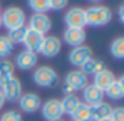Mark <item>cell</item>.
<instances>
[{
	"label": "cell",
	"instance_id": "9",
	"mask_svg": "<svg viewBox=\"0 0 124 121\" xmlns=\"http://www.w3.org/2000/svg\"><path fill=\"white\" fill-rule=\"evenodd\" d=\"M18 102H19V108L26 114L37 112L41 108V98L35 92H26V93L21 95Z\"/></svg>",
	"mask_w": 124,
	"mask_h": 121
},
{
	"label": "cell",
	"instance_id": "22",
	"mask_svg": "<svg viewBox=\"0 0 124 121\" xmlns=\"http://www.w3.org/2000/svg\"><path fill=\"white\" fill-rule=\"evenodd\" d=\"M60 101H61V106H63V112H64V114H69V115H70V114L78 108V105L80 104L79 96L75 95V93H72V95H64V98L60 99Z\"/></svg>",
	"mask_w": 124,
	"mask_h": 121
},
{
	"label": "cell",
	"instance_id": "26",
	"mask_svg": "<svg viewBox=\"0 0 124 121\" xmlns=\"http://www.w3.org/2000/svg\"><path fill=\"white\" fill-rule=\"evenodd\" d=\"M13 51V44L8 35H0V58H8Z\"/></svg>",
	"mask_w": 124,
	"mask_h": 121
},
{
	"label": "cell",
	"instance_id": "25",
	"mask_svg": "<svg viewBox=\"0 0 124 121\" xmlns=\"http://www.w3.org/2000/svg\"><path fill=\"white\" fill-rule=\"evenodd\" d=\"M28 6L34 13H47L50 10V0H28Z\"/></svg>",
	"mask_w": 124,
	"mask_h": 121
},
{
	"label": "cell",
	"instance_id": "21",
	"mask_svg": "<svg viewBox=\"0 0 124 121\" xmlns=\"http://www.w3.org/2000/svg\"><path fill=\"white\" fill-rule=\"evenodd\" d=\"M73 121H92V115H91V106L86 105L85 102H80L78 105V108L70 114Z\"/></svg>",
	"mask_w": 124,
	"mask_h": 121
},
{
	"label": "cell",
	"instance_id": "13",
	"mask_svg": "<svg viewBox=\"0 0 124 121\" xmlns=\"http://www.w3.org/2000/svg\"><path fill=\"white\" fill-rule=\"evenodd\" d=\"M63 38L66 44L72 47H79V45H83L86 39V31L85 28H66Z\"/></svg>",
	"mask_w": 124,
	"mask_h": 121
},
{
	"label": "cell",
	"instance_id": "34",
	"mask_svg": "<svg viewBox=\"0 0 124 121\" xmlns=\"http://www.w3.org/2000/svg\"><path fill=\"white\" fill-rule=\"evenodd\" d=\"M54 121H63V120H54Z\"/></svg>",
	"mask_w": 124,
	"mask_h": 121
},
{
	"label": "cell",
	"instance_id": "36",
	"mask_svg": "<svg viewBox=\"0 0 124 121\" xmlns=\"http://www.w3.org/2000/svg\"><path fill=\"white\" fill-rule=\"evenodd\" d=\"M0 10H2V8H0Z\"/></svg>",
	"mask_w": 124,
	"mask_h": 121
},
{
	"label": "cell",
	"instance_id": "1",
	"mask_svg": "<svg viewBox=\"0 0 124 121\" xmlns=\"http://www.w3.org/2000/svg\"><path fill=\"white\" fill-rule=\"evenodd\" d=\"M85 18H86V25L91 26H104L111 22L112 19V12L108 6L102 5H93L88 9H85Z\"/></svg>",
	"mask_w": 124,
	"mask_h": 121
},
{
	"label": "cell",
	"instance_id": "27",
	"mask_svg": "<svg viewBox=\"0 0 124 121\" xmlns=\"http://www.w3.org/2000/svg\"><path fill=\"white\" fill-rule=\"evenodd\" d=\"M0 121H22V115L16 109H8L6 112L2 114Z\"/></svg>",
	"mask_w": 124,
	"mask_h": 121
},
{
	"label": "cell",
	"instance_id": "17",
	"mask_svg": "<svg viewBox=\"0 0 124 121\" xmlns=\"http://www.w3.org/2000/svg\"><path fill=\"white\" fill-rule=\"evenodd\" d=\"M104 95H107L109 99L112 101H120L124 98V77L120 76L118 79H115L104 92Z\"/></svg>",
	"mask_w": 124,
	"mask_h": 121
},
{
	"label": "cell",
	"instance_id": "35",
	"mask_svg": "<svg viewBox=\"0 0 124 121\" xmlns=\"http://www.w3.org/2000/svg\"><path fill=\"white\" fill-rule=\"evenodd\" d=\"M0 26H2V19H0Z\"/></svg>",
	"mask_w": 124,
	"mask_h": 121
},
{
	"label": "cell",
	"instance_id": "4",
	"mask_svg": "<svg viewBox=\"0 0 124 121\" xmlns=\"http://www.w3.org/2000/svg\"><path fill=\"white\" fill-rule=\"evenodd\" d=\"M88 85V76L79 69V70H72L66 75L64 83H63V92L66 95H72L76 91H82Z\"/></svg>",
	"mask_w": 124,
	"mask_h": 121
},
{
	"label": "cell",
	"instance_id": "3",
	"mask_svg": "<svg viewBox=\"0 0 124 121\" xmlns=\"http://www.w3.org/2000/svg\"><path fill=\"white\" fill-rule=\"evenodd\" d=\"M32 79L34 83L39 88H53L58 82V75L50 66H39L32 73Z\"/></svg>",
	"mask_w": 124,
	"mask_h": 121
},
{
	"label": "cell",
	"instance_id": "5",
	"mask_svg": "<svg viewBox=\"0 0 124 121\" xmlns=\"http://www.w3.org/2000/svg\"><path fill=\"white\" fill-rule=\"evenodd\" d=\"M41 114L47 121H54V120H61V117L64 115L63 106H61V101L57 98H51L45 101L41 105Z\"/></svg>",
	"mask_w": 124,
	"mask_h": 121
},
{
	"label": "cell",
	"instance_id": "30",
	"mask_svg": "<svg viewBox=\"0 0 124 121\" xmlns=\"http://www.w3.org/2000/svg\"><path fill=\"white\" fill-rule=\"evenodd\" d=\"M118 16H120V21L124 22V6H123V5L118 8Z\"/></svg>",
	"mask_w": 124,
	"mask_h": 121
},
{
	"label": "cell",
	"instance_id": "33",
	"mask_svg": "<svg viewBox=\"0 0 124 121\" xmlns=\"http://www.w3.org/2000/svg\"><path fill=\"white\" fill-rule=\"evenodd\" d=\"M89 2H99V0H89Z\"/></svg>",
	"mask_w": 124,
	"mask_h": 121
},
{
	"label": "cell",
	"instance_id": "29",
	"mask_svg": "<svg viewBox=\"0 0 124 121\" xmlns=\"http://www.w3.org/2000/svg\"><path fill=\"white\" fill-rule=\"evenodd\" d=\"M67 5H69V0H50L51 10H63Z\"/></svg>",
	"mask_w": 124,
	"mask_h": 121
},
{
	"label": "cell",
	"instance_id": "31",
	"mask_svg": "<svg viewBox=\"0 0 124 121\" xmlns=\"http://www.w3.org/2000/svg\"><path fill=\"white\" fill-rule=\"evenodd\" d=\"M5 104H6V99H5V96H3V93H2V91H0V109L5 106Z\"/></svg>",
	"mask_w": 124,
	"mask_h": 121
},
{
	"label": "cell",
	"instance_id": "18",
	"mask_svg": "<svg viewBox=\"0 0 124 121\" xmlns=\"http://www.w3.org/2000/svg\"><path fill=\"white\" fill-rule=\"evenodd\" d=\"M112 106L108 102H99L95 105H91V115H92V121H101L105 118H109Z\"/></svg>",
	"mask_w": 124,
	"mask_h": 121
},
{
	"label": "cell",
	"instance_id": "32",
	"mask_svg": "<svg viewBox=\"0 0 124 121\" xmlns=\"http://www.w3.org/2000/svg\"><path fill=\"white\" fill-rule=\"evenodd\" d=\"M101 121H109V118H105V120H101Z\"/></svg>",
	"mask_w": 124,
	"mask_h": 121
},
{
	"label": "cell",
	"instance_id": "12",
	"mask_svg": "<svg viewBox=\"0 0 124 121\" xmlns=\"http://www.w3.org/2000/svg\"><path fill=\"white\" fill-rule=\"evenodd\" d=\"M37 63H38V54L28 50L21 51L15 58V64L21 70H31L37 66Z\"/></svg>",
	"mask_w": 124,
	"mask_h": 121
},
{
	"label": "cell",
	"instance_id": "14",
	"mask_svg": "<svg viewBox=\"0 0 124 121\" xmlns=\"http://www.w3.org/2000/svg\"><path fill=\"white\" fill-rule=\"evenodd\" d=\"M82 95H83V101L86 105H95V104H99L104 101V91L98 89L96 86H93L92 83L86 85L83 89H82Z\"/></svg>",
	"mask_w": 124,
	"mask_h": 121
},
{
	"label": "cell",
	"instance_id": "11",
	"mask_svg": "<svg viewBox=\"0 0 124 121\" xmlns=\"http://www.w3.org/2000/svg\"><path fill=\"white\" fill-rule=\"evenodd\" d=\"M92 57V50L88 45H79V47H73L69 53V60L73 66L80 67L82 64H85L88 60Z\"/></svg>",
	"mask_w": 124,
	"mask_h": 121
},
{
	"label": "cell",
	"instance_id": "24",
	"mask_svg": "<svg viewBox=\"0 0 124 121\" xmlns=\"http://www.w3.org/2000/svg\"><path fill=\"white\" fill-rule=\"evenodd\" d=\"M109 53L112 57L121 60L124 57V37H117L111 45H109Z\"/></svg>",
	"mask_w": 124,
	"mask_h": 121
},
{
	"label": "cell",
	"instance_id": "16",
	"mask_svg": "<svg viewBox=\"0 0 124 121\" xmlns=\"http://www.w3.org/2000/svg\"><path fill=\"white\" fill-rule=\"evenodd\" d=\"M44 37L42 34L37 32V31H32V29H28L26 31V35H25V39H23V44L26 47L28 51H32V53H38L41 45H42V41H44Z\"/></svg>",
	"mask_w": 124,
	"mask_h": 121
},
{
	"label": "cell",
	"instance_id": "20",
	"mask_svg": "<svg viewBox=\"0 0 124 121\" xmlns=\"http://www.w3.org/2000/svg\"><path fill=\"white\" fill-rule=\"evenodd\" d=\"M102 69H105V64H104V61L102 60H99V58H93V57H91L88 61L85 63V64H82L80 66V70L88 76V75H96L98 72H101Z\"/></svg>",
	"mask_w": 124,
	"mask_h": 121
},
{
	"label": "cell",
	"instance_id": "7",
	"mask_svg": "<svg viewBox=\"0 0 124 121\" xmlns=\"http://www.w3.org/2000/svg\"><path fill=\"white\" fill-rule=\"evenodd\" d=\"M0 91H2L6 101L16 102V101H19V98L22 95V83H21V80L18 77L13 76L10 80H8L2 88H0Z\"/></svg>",
	"mask_w": 124,
	"mask_h": 121
},
{
	"label": "cell",
	"instance_id": "6",
	"mask_svg": "<svg viewBox=\"0 0 124 121\" xmlns=\"http://www.w3.org/2000/svg\"><path fill=\"white\" fill-rule=\"evenodd\" d=\"M26 21H28V29L37 31V32H39L42 35H45L47 32H50L51 26H53L51 18L47 13H34Z\"/></svg>",
	"mask_w": 124,
	"mask_h": 121
},
{
	"label": "cell",
	"instance_id": "10",
	"mask_svg": "<svg viewBox=\"0 0 124 121\" xmlns=\"http://www.w3.org/2000/svg\"><path fill=\"white\" fill-rule=\"evenodd\" d=\"M61 39L55 35H47L44 37V41H42V45L39 48L38 53H41L42 55L51 58V57H55L60 51H61Z\"/></svg>",
	"mask_w": 124,
	"mask_h": 121
},
{
	"label": "cell",
	"instance_id": "8",
	"mask_svg": "<svg viewBox=\"0 0 124 121\" xmlns=\"http://www.w3.org/2000/svg\"><path fill=\"white\" fill-rule=\"evenodd\" d=\"M64 22L67 28H85L86 25V18H85V9L75 6L69 9L64 15Z\"/></svg>",
	"mask_w": 124,
	"mask_h": 121
},
{
	"label": "cell",
	"instance_id": "15",
	"mask_svg": "<svg viewBox=\"0 0 124 121\" xmlns=\"http://www.w3.org/2000/svg\"><path fill=\"white\" fill-rule=\"evenodd\" d=\"M115 79H117V77H115L114 72H111L109 69L105 67V69H102L101 72H98V73L93 76V83H92V85L105 92V89H107Z\"/></svg>",
	"mask_w": 124,
	"mask_h": 121
},
{
	"label": "cell",
	"instance_id": "23",
	"mask_svg": "<svg viewBox=\"0 0 124 121\" xmlns=\"http://www.w3.org/2000/svg\"><path fill=\"white\" fill-rule=\"evenodd\" d=\"M26 31H28V26H26V25L19 26V28H15V29H10L9 34H8V38L12 41L13 45H15V44H23Z\"/></svg>",
	"mask_w": 124,
	"mask_h": 121
},
{
	"label": "cell",
	"instance_id": "19",
	"mask_svg": "<svg viewBox=\"0 0 124 121\" xmlns=\"http://www.w3.org/2000/svg\"><path fill=\"white\" fill-rule=\"evenodd\" d=\"M15 76V64L8 58L0 60V88Z\"/></svg>",
	"mask_w": 124,
	"mask_h": 121
},
{
	"label": "cell",
	"instance_id": "28",
	"mask_svg": "<svg viewBox=\"0 0 124 121\" xmlns=\"http://www.w3.org/2000/svg\"><path fill=\"white\" fill-rule=\"evenodd\" d=\"M109 121H124V108L123 106L112 108L109 114Z\"/></svg>",
	"mask_w": 124,
	"mask_h": 121
},
{
	"label": "cell",
	"instance_id": "2",
	"mask_svg": "<svg viewBox=\"0 0 124 121\" xmlns=\"http://www.w3.org/2000/svg\"><path fill=\"white\" fill-rule=\"evenodd\" d=\"M0 19H2V26L10 31V29L23 26L26 23V13L18 6H9L0 15Z\"/></svg>",
	"mask_w": 124,
	"mask_h": 121
}]
</instances>
